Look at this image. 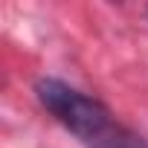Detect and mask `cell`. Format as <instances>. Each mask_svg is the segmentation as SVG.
<instances>
[{
	"label": "cell",
	"mask_w": 148,
	"mask_h": 148,
	"mask_svg": "<svg viewBox=\"0 0 148 148\" xmlns=\"http://www.w3.org/2000/svg\"><path fill=\"white\" fill-rule=\"evenodd\" d=\"M35 96H38L41 108L47 113H52L55 122H61L73 136H79L87 145H96L113 128L110 110L96 96H87L79 87H73L61 79H52V76L38 79L35 82Z\"/></svg>",
	"instance_id": "cell-1"
},
{
	"label": "cell",
	"mask_w": 148,
	"mask_h": 148,
	"mask_svg": "<svg viewBox=\"0 0 148 148\" xmlns=\"http://www.w3.org/2000/svg\"><path fill=\"white\" fill-rule=\"evenodd\" d=\"M93 148H148L145 145V139L142 136H136L134 131H128V128H119V125H113Z\"/></svg>",
	"instance_id": "cell-2"
}]
</instances>
